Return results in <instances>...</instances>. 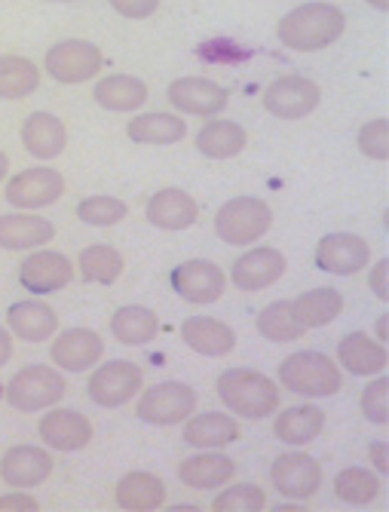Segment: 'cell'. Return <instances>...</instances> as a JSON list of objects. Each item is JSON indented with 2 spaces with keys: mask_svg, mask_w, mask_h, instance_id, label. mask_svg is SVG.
Wrapping results in <instances>:
<instances>
[{
  "mask_svg": "<svg viewBox=\"0 0 389 512\" xmlns=\"http://www.w3.org/2000/svg\"><path fill=\"white\" fill-rule=\"evenodd\" d=\"M340 371H347L353 378H374L386 368L389 353L386 344H380L374 335L368 332H350L337 341V359Z\"/></svg>",
  "mask_w": 389,
  "mask_h": 512,
  "instance_id": "603a6c76",
  "label": "cell"
},
{
  "mask_svg": "<svg viewBox=\"0 0 389 512\" xmlns=\"http://www.w3.org/2000/svg\"><path fill=\"white\" fill-rule=\"evenodd\" d=\"M105 62L108 59L102 56V50L92 40L68 37V40H59L46 50L43 71L62 86H77V83H89V80L99 77Z\"/></svg>",
  "mask_w": 389,
  "mask_h": 512,
  "instance_id": "52a82bcc",
  "label": "cell"
},
{
  "mask_svg": "<svg viewBox=\"0 0 389 512\" xmlns=\"http://www.w3.org/2000/svg\"><path fill=\"white\" fill-rule=\"evenodd\" d=\"M114 7V13H120L123 19L141 22V19H151L160 10V0H108Z\"/></svg>",
  "mask_w": 389,
  "mask_h": 512,
  "instance_id": "7bdbcfd3",
  "label": "cell"
},
{
  "mask_svg": "<svg viewBox=\"0 0 389 512\" xmlns=\"http://www.w3.org/2000/svg\"><path fill=\"white\" fill-rule=\"evenodd\" d=\"M319 102H322L319 83L301 74H285L267 83V89L261 92V105L276 120H304L319 108Z\"/></svg>",
  "mask_w": 389,
  "mask_h": 512,
  "instance_id": "8fae6325",
  "label": "cell"
},
{
  "mask_svg": "<svg viewBox=\"0 0 389 512\" xmlns=\"http://www.w3.org/2000/svg\"><path fill=\"white\" fill-rule=\"evenodd\" d=\"M74 276H77V267L71 264V258L46 246L31 249V255H25L19 264V286L28 289L31 295L62 292L65 286L74 283Z\"/></svg>",
  "mask_w": 389,
  "mask_h": 512,
  "instance_id": "4fadbf2b",
  "label": "cell"
},
{
  "mask_svg": "<svg viewBox=\"0 0 389 512\" xmlns=\"http://www.w3.org/2000/svg\"><path fill=\"white\" fill-rule=\"evenodd\" d=\"M258 335L270 344H291L307 335V325L298 319L291 301H273L258 313Z\"/></svg>",
  "mask_w": 389,
  "mask_h": 512,
  "instance_id": "e575fe53",
  "label": "cell"
},
{
  "mask_svg": "<svg viewBox=\"0 0 389 512\" xmlns=\"http://www.w3.org/2000/svg\"><path fill=\"white\" fill-rule=\"evenodd\" d=\"M7 329H10L13 338H19L25 344H43V341H50L59 332V316L46 301L28 298V301L10 304Z\"/></svg>",
  "mask_w": 389,
  "mask_h": 512,
  "instance_id": "d4e9b609",
  "label": "cell"
},
{
  "mask_svg": "<svg viewBox=\"0 0 389 512\" xmlns=\"http://www.w3.org/2000/svg\"><path fill=\"white\" fill-rule=\"evenodd\" d=\"M365 4L377 13H389V0H365Z\"/></svg>",
  "mask_w": 389,
  "mask_h": 512,
  "instance_id": "f907efd6",
  "label": "cell"
},
{
  "mask_svg": "<svg viewBox=\"0 0 389 512\" xmlns=\"http://www.w3.org/2000/svg\"><path fill=\"white\" fill-rule=\"evenodd\" d=\"M380 494V476L368 467H347L334 476V497L344 506H371Z\"/></svg>",
  "mask_w": 389,
  "mask_h": 512,
  "instance_id": "74e56055",
  "label": "cell"
},
{
  "mask_svg": "<svg viewBox=\"0 0 389 512\" xmlns=\"http://www.w3.org/2000/svg\"><path fill=\"white\" fill-rule=\"evenodd\" d=\"M10 359H13V335H10V329L0 325V368H4Z\"/></svg>",
  "mask_w": 389,
  "mask_h": 512,
  "instance_id": "7dc6e473",
  "label": "cell"
},
{
  "mask_svg": "<svg viewBox=\"0 0 389 512\" xmlns=\"http://www.w3.org/2000/svg\"><path fill=\"white\" fill-rule=\"evenodd\" d=\"M111 335L126 347H144L160 335V316L141 304L120 307L111 316Z\"/></svg>",
  "mask_w": 389,
  "mask_h": 512,
  "instance_id": "d6a6232c",
  "label": "cell"
},
{
  "mask_svg": "<svg viewBox=\"0 0 389 512\" xmlns=\"http://www.w3.org/2000/svg\"><path fill=\"white\" fill-rule=\"evenodd\" d=\"M368 289H371V295H374L380 304H386V301H389V261H386V258H380V261H374V264H371V273H368Z\"/></svg>",
  "mask_w": 389,
  "mask_h": 512,
  "instance_id": "ee69618b",
  "label": "cell"
},
{
  "mask_svg": "<svg viewBox=\"0 0 389 512\" xmlns=\"http://www.w3.org/2000/svg\"><path fill=\"white\" fill-rule=\"evenodd\" d=\"M129 206L120 197H86L77 203V221L89 224V227H114L120 221H126Z\"/></svg>",
  "mask_w": 389,
  "mask_h": 512,
  "instance_id": "ab89813d",
  "label": "cell"
},
{
  "mask_svg": "<svg viewBox=\"0 0 389 512\" xmlns=\"http://www.w3.org/2000/svg\"><path fill=\"white\" fill-rule=\"evenodd\" d=\"M291 307H295L298 319L307 325V332H310V329L331 325L340 313H344V295L331 286H319V289L298 295L295 301H291Z\"/></svg>",
  "mask_w": 389,
  "mask_h": 512,
  "instance_id": "d590c367",
  "label": "cell"
},
{
  "mask_svg": "<svg viewBox=\"0 0 389 512\" xmlns=\"http://www.w3.org/2000/svg\"><path fill=\"white\" fill-rule=\"evenodd\" d=\"M144 387V371L129 359H108L92 368L86 393L99 408H123Z\"/></svg>",
  "mask_w": 389,
  "mask_h": 512,
  "instance_id": "ba28073f",
  "label": "cell"
},
{
  "mask_svg": "<svg viewBox=\"0 0 389 512\" xmlns=\"http://www.w3.org/2000/svg\"><path fill=\"white\" fill-rule=\"evenodd\" d=\"M62 194H65V178L53 166L22 169L7 181V188H4L7 203L13 209H28V212H40L46 206L59 203Z\"/></svg>",
  "mask_w": 389,
  "mask_h": 512,
  "instance_id": "7c38bea8",
  "label": "cell"
},
{
  "mask_svg": "<svg viewBox=\"0 0 389 512\" xmlns=\"http://www.w3.org/2000/svg\"><path fill=\"white\" fill-rule=\"evenodd\" d=\"M215 512H261L267 509V494L264 488L252 485V482H227L224 488H218L215 500H212Z\"/></svg>",
  "mask_w": 389,
  "mask_h": 512,
  "instance_id": "f35d334b",
  "label": "cell"
},
{
  "mask_svg": "<svg viewBox=\"0 0 389 512\" xmlns=\"http://www.w3.org/2000/svg\"><path fill=\"white\" fill-rule=\"evenodd\" d=\"M276 378H279V387L304 399H328V396H337L340 387H344V371H340V365L319 350H301V353L285 356L279 362Z\"/></svg>",
  "mask_w": 389,
  "mask_h": 512,
  "instance_id": "3957f363",
  "label": "cell"
},
{
  "mask_svg": "<svg viewBox=\"0 0 389 512\" xmlns=\"http://www.w3.org/2000/svg\"><path fill=\"white\" fill-rule=\"evenodd\" d=\"M374 338H377L380 344H386V338H389V316H386V313H380L377 322H374Z\"/></svg>",
  "mask_w": 389,
  "mask_h": 512,
  "instance_id": "c3c4849f",
  "label": "cell"
},
{
  "mask_svg": "<svg viewBox=\"0 0 389 512\" xmlns=\"http://www.w3.org/2000/svg\"><path fill=\"white\" fill-rule=\"evenodd\" d=\"M65 4H68V0H65Z\"/></svg>",
  "mask_w": 389,
  "mask_h": 512,
  "instance_id": "816d5d0a",
  "label": "cell"
},
{
  "mask_svg": "<svg viewBox=\"0 0 389 512\" xmlns=\"http://www.w3.org/2000/svg\"><path fill=\"white\" fill-rule=\"evenodd\" d=\"M242 427L233 414L224 411H193L187 421L181 424V439L193 451H206V448H227L239 439Z\"/></svg>",
  "mask_w": 389,
  "mask_h": 512,
  "instance_id": "7402d4cb",
  "label": "cell"
},
{
  "mask_svg": "<svg viewBox=\"0 0 389 512\" xmlns=\"http://www.w3.org/2000/svg\"><path fill=\"white\" fill-rule=\"evenodd\" d=\"M151 89L135 74H108L92 86V99L99 102L105 111L114 114H132L148 105Z\"/></svg>",
  "mask_w": 389,
  "mask_h": 512,
  "instance_id": "f1b7e54d",
  "label": "cell"
},
{
  "mask_svg": "<svg viewBox=\"0 0 389 512\" xmlns=\"http://www.w3.org/2000/svg\"><path fill=\"white\" fill-rule=\"evenodd\" d=\"M347 34V13L334 7L331 0H313V4H298L295 10H288L279 25L276 37L285 50L295 53H319L328 50L331 43H337Z\"/></svg>",
  "mask_w": 389,
  "mask_h": 512,
  "instance_id": "6da1fadb",
  "label": "cell"
},
{
  "mask_svg": "<svg viewBox=\"0 0 389 512\" xmlns=\"http://www.w3.org/2000/svg\"><path fill=\"white\" fill-rule=\"evenodd\" d=\"M19 135H22V148L28 151V157H34L40 163L56 160L65 151V145H68V129H65V123L56 114H50V111H34V114H28Z\"/></svg>",
  "mask_w": 389,
  "mask_h": 512,
  "instance_id": "484cf974",
  "label": "cell"
},
{
  "mask_svg": "<svg viewBox=\"0 0 389 512\" xmlns=\"http://www.w3.org/2000/svg\"><path fill=\"white\" fill-rule=\"evenodd\" d=\"M249 252L239 255L227 273L230 283L239 292H264L270 286H276L279 279L285 276V255L273 246H246Z\"/></svg>",
  "mask_w": 389,
  "mask_h": 512,
  "instance_id": "e0dca14e",
  "label": "cell"
},
{
  "mask_svg": "<svg viewBox=\"0 0 389 512\" xmlns=\"http://www.w3.org/2000/svg\"><path fill=\"white\" fill-rule=\"evenodd\" d=\"M356 145L362 151V157L368 160H389V120L386 117H377V120H368L359 135H356Z\"/></svg>",
  "mask_w": 389,
  "mask_h": 512,
  "instance_id": "b9f144b4",
  "label": "cell"
},
{
  "mask_svg": "<svg viewBox=\"0 0 389 512\" xmlns=\"http://www.w3.org/2000/svg\"><path fill=\"white\" fill-rule=\"evenodd\" d=\"M322 430H325V411L313 402L291 405V408L279 411L273 421V436L291 448H304V445L316 442L322 436Z\"/></svg>",
  "mask_w": 389,
  "mask_h": 512,
  "instance_id": "83f0119b",
  "label": "cell"
},
{
  "mask_svg": "<svg viewBox=\"0 0 389 512\" xmlns=\"http://www.w3.org/2000/svg\"><path fill=\"white\" fill-rule=\"evenodd\" d=\"M144 218L157 230L178 234V230H187L200 221V203L181 188H163L144 206Z\"/></svg>",
  "mask_w": 389,
  "mask_h": 512,
  "instance_id": "cb8c5ba5",
  "label": "cell"
},
{
  "mask_svg": "<svg viewBox=\"0 0 389 512\" xmlns=\"http://www.w3.org/2000/svg\"><path fill=\"white\" fill-rule=\"evenodd\" d=\"M193 145H197L200 157H206V160H233V157H239L242 151H246L249 132L242 129L239 123L224 120L218 114V117H209L206 126L193 135Z\"/></svg>",
  "mask_w": 389,
  "mask_h": 512,
  "instance_id": "f546056e",
  "label": "cell"
},
{
  "mask_svg": "<svg viewBox=\"0 0 389 512\" xmlns=\"http://www.w3.org/2000/svg\"><path fill=\"white\" fill-rule=\"evenodd\" d=\"M126 135L135 145H178L187 135L184 117L175 111H148V114H135L126 123Z\"/></svg>",
  "mask_w": 389,
  "mask_h": 512,
  "instance_id": "4dcf8cb0",
  "label": "cell"
},
{
  "mask_svg": "<svg viewBox=\"0 0 389 512\" xmlns=\"http://www.w3.org/2000/svg\"><path fill=\"white\" fill-rule=\"evenodd\" d=\"M270 227L273 209L261 197H233L215 212V234L224 246H255L270 234Z\"/></svg>",
  "mask_w": 389,
  "mask_h": 512,
  "instance_id": "277c9868",
  "label": "cell"
},
{
  "mask_svg": "<svg viewBox=\"0 0 389 512\" xmlns=\"http://www.w3.org/2000/svg\"><path fill=\"white\" fill-rule=\"evenodd\" d=\"M7 175H10V157L0 151V181H7Z\"/></svg>",
  "mask_w": 389,
  "mask_h": 512,
  "instance_id": "681fc988",
  "label": "cell"
},
{
  "mask_svg": "<svg viewBox=\"0 0 389 512\" xmlns=\"http://www.w3.org/2000/svg\"><path fill=\"white\" fill-rule=\"evenodd\" d=\"M56 237V224L28 209H16L10 215H0V249L7 252H31L40 246H50Z\"/></svg>",
  "mask_w": 389,
  "mask_h": 512,
  "instance_id": "ffe728a7",
  "label": "cell"
},
{
  "mask_svg": "<svg viewBox=\"0 0 389 512\" xmlns=\"http://www.w3.org/2000/svg\"><path fill=\"white\" fill-rule=\"evenodd\" d=\"M181 341L193 353L209 356V359H221V356L233 353L236 332L224 319H215V316H187L181 322Z\"/></svg>",
  "mask_w": 389,
  "mask_h": 512,
  "instance_id": "4316f807",
  "label": "cell"
},
{
  "mask_svg": "<svg viewBox=\"0 0 389 512\" xmlns=\"http://www.w3.org/2000/svg\"><path fill=\"white\" fill-rule=\"evenodd\" d=\"M114 500L126 512H154L166 503V485L154 473H126L114 488Z\"/></svg>",
  "mask_w": 389,
  "mask_h": 512,
  "instance_id": "1f68e13d",
  "label": "cell"
},
{
  "mask_svg": "<svg viewBox=\"0 0 389 512\" xmlns=\"http://www.w3.org/2000/svg\"><path fill=\"white\" fill-rule=\"evenodd\" d=\"M270 482L285 500H313L322 491V463L307 451H282L270 463Z\"/></svg>",
  "mask_w": 389,
  "mask_h": 512,
  "instance_id": "30bf717a",
  "label": "cell"
},
{
  "mask_svg": "<svg viewBox=\"0 0 389 512\" xmlns=\"http://www.w3.org/2000/svg\"><path fill=\"white\" fill-rule=\"evenodd\" d=\"M40 503L31 497V494H22L16 488V494H4L0 497V512H37Z\"/></svg>",
  "mask_w": 389,
  "mask_h": 512,
  "instance_id": "f6af8a7d",
  "label": "cell"
},
{
  "mask_svg": "<svg viewBox=\"0 0 389 512\" xmlns=\"http://www.w3.org/2000/svg\"><path fill=\"white\" fill-rule=\"evenodd\" d=\"M53 476V454L50 448H37V445H16L4 457H0V479L7 485L28 491L43 485Z\"/></svg>",
  "mask_w": 389,
  "mask_h": 512,
  "instance_id": "d6986e66",
  "label": "cell"
},
{
  "mask_svg": "<svg viewBox=\"0 0 389 512\" xmlns=\"http://www.w3.org/2000/svg\"><path fill=\"white\" fill-rule=\"evenodd\" d=\"M316 267L331 276H356L371 264V246L359 234H347V230H337V234H325L316 243L313 255Z\"/></svg>",
  "mask_w": 389,
  "mask_h": 512,
  "instance_id": "2e32d148",
  "label": "cell"
},
{
  "mask_svg": "<svg viewBox=\"0 0 389 512\" xmlns=\"http://www.w3.org/2000/svg\"><path fill=\"white\" fill-rule=\"evenodd\" d=\"M359 408L371 427L389 424V378H383V371L365 384V390L359 396Z\"/></svg>",
  "mask_w": 389,
  "mask_h": 512,
  "instance_id": "60d3db41",
  "label": "cell"
},
{
  "mask_svg": "<svg viewBox=\"0 0 389 512\" xmlns=\"http://www.w3.org/2000/svg\"><path fill=\"white\" fill-rule=\"evenodd\" d=\"M166 99L178 114L209 120V117L224 114V108L230 102V92L209 77H178L169 83Z\"/></svg>",
  "mask_w": 389,
  "mask_h": 512,
  "instance_id": "9a60e30c",
  "label": "cell"
},
{
  "mask_svg": "<svg viewBox=\"0 0 389 512\" xmlns=\"http://www.w3.org/2000/svg\"><path fill=\"white\" fill-rule=\"evenodd\" d=\"M126 270V258L120 255V249L105 246V243H95L86 246L77 255V273L83 283H95V286H114L117 279Z\"/></svg>",
  "mask_w": 389,
  "mask_h": 512,
  "instance_id": "836d02e7",
  "label": "cell"
},
{
  "mask_svg": "<svg viewBox=\"0 0 389 512\" xmlns=\"http://www.w3.org/2000/svg\"><path fill=\"white\" fill-rule=\"evenodd\" d=\"M138 421L151 427H178L197 411V390L184 381H160L132 399Z\"/></svg>",
  "mask_w": 389,
  "mask_h": 512,
  "instance_id": "8992f818",
  "label": "cell"
},
{
  "mask_svg": "<svg viewBox=\"0 0 389 512\" xmlns=\"http://www.w3.org/2000/svg\"><path fill=\"white\" fill-rule=\"evenodd\" d=\"M65 390H68L65 371H59L56 365H25L10 378L4 399L10 408L22 414H34L59 405L65 399Z\"/></svg>",
  "mask_w": 389,
  "mask_h": 512,
  "instance_id": "5b68a950",
  "label": "cell"
},
{
  "mask_svg": "<svg viewBox=\"0 0 389 512\" xmlns=\"http://www.w3.org/2000/svg\"><path fill=\"white\" fill-rule=\"evenodd\" d=\"M215 393L224 408L246 421H264L279 408V384L255 368H227L215 381Z\"/></svg>",
  "mask_w": 389,
  "mask_h": 512,
  "instance_id": "7a4b0ae2",
  "label": "cell"
},
{
  "mask_svg": "<svg viewBox=\"0 0 389 512\" xmlns=\"http://www.w3.org/2000/svg\"><path fill=\"white\" fill-rule=\"evenodd\" d=\"M178 479L193 491H218L236 479V460L227 457L221 448H206L181 460Z\"/></svg>",
  "mask_w": 389,
  "mask_h": 512,
  "instance_id": "44dd1931",
  "label": "cell"
},
{
  "mask_svg": "<svg viewBox=\"0 0 389 512\" xmlns=\"http://www.w3.org/2000/svg\"><path fill=\"white\" fill-rule=\"evenodd\" d=\"M40 86V68L25 56H0V99L19 102L34 96Z\"/></svg>",
  "mask_w": 389,
  "mask_h": 512,
  "instance_id": "8d00e7d4",
  "label": "cell"
},
{
  "mask_svg": "<svg viewBox=\"0 0 389 512\" xmlns=\"http://www.w3.org/2000/svg\"><path fill=\"white\" fill-rule=\"evenodd\" d=\"M368 457H371V463H374V473L383 479V476L389 473V445H386V442H371V445H368Z\"/></svg>",
  "mask_w": 389,
  "mask_h": 512,
  "instance_id": "bcb514c9",
  "label": "cell"
},
{
  "mask_svg": "<svg viewBox=\"0 0 389 512\" xmlns=\"http://www.w3.org/2000/svg\"><path fill=\"white\" fill-rule=\"evenodd\" d=\"M92 421L83 414V411H74V408H62V405H53L46 408V414L40 417L37 424V436L40 442L50 448V451H83L89 442H92Z\"/></svg>",
  "mask_w": 389,
  "mask_h": 512,
  "instance_id": "ac0fdd59",
  "label": "cell"
},
{
  "mask_svg": "<svg viewBox=\"0 0 389 512\" xmlns=\"http://www.w3.org/2000/svg\"><path fill=\"white\" fill-rule=\"evenodd\" d=\"M50 347V359L65 375H83L92 371L105 356V341L95 329H59Z\"/></svg>",
  "mask_w": 389,
  "mask_h": 512,
  "instance_id": "5bb4252c",
  "label": "cell"
},
{
  "mask_svg": "<svg viewBox=\"0 0 389 512\" xmlns=\"http://www.w3.org/2000/svg\"><path fill=\"white\" fill-rule=\"evenodd\" d=\"M172 292L184 301V304H197V307H209L218 304L227 292V273L209 261V258H190L181 261L178 267H172L169 273Z\"/></svg>",
  "mask_w": 389,
  "mask_h": 512,
  "instance_id": "9c48e42d",
  "label": "cell"
}]
</instances>
